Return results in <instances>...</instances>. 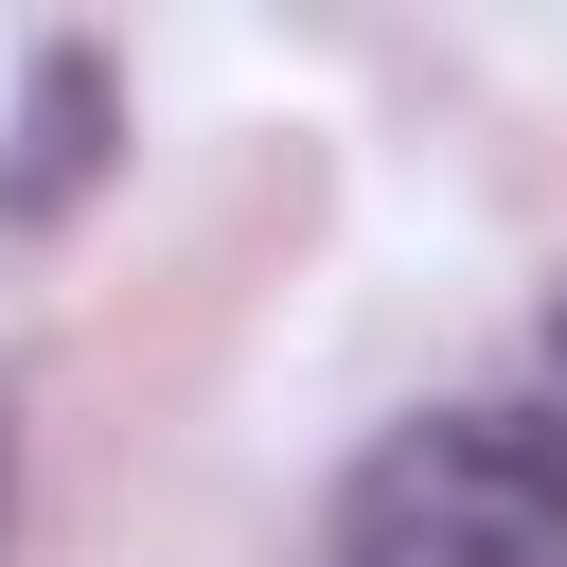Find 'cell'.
Returning a JSON list of instances; mask_svg holds the SVG:
<instances>
[{
	"label": "cell",
	"instance_id": "3957f363",
	"mask_svg": "<svg viewBox=\"0 0 567 567\" xmlns=\"http://www.w3.org/2000/svg\"><path fill=\"white\" fill-rule=\"evenodd\" d=\"M0 549H18V408H0Z\"/></svg>",
	"mask_w": 567,
	"mask_h": 567
},
{
	"label": "cell",
	"instance_id": "7a4b0ae2",
	"mask_svg": "<svg viewBox=\"0 0 567 567\" xmlns=\"http://www.w3.org/2000/svg\"><path fill=\"white\" fill-rule=\"evenodd\" d=\"M106 124H124L106 53H89V35H53V53H35V89H18V124H0V230L71 213V195L106 177Z\"/></svg>",
	"mask_w": 567,
	"mask_h": 567
},
{
	"label": "cell",
	"instance_id": "6da1fadb",
	"mask_svg": "<svg viewBox=\"0 0 567 567\" xmlns=\"http://www.w3.org/2000/svg\"><path fill=\"white\" fill-rule=\"evenodd\" d=\"M319 567H567V425L549 408H425L337 478Z\"/></svg>",
	"mask_w": 567,
	"mask_h": 567
},
{
	"label": "cell",
	"instance_id": "277c9868",
	"mask_svg": "<svg viewBox=\"0 0 567 567\" xmlns=\"http://www.w3.org/2000/svg\"><path fill=\"white\" fill-rule=\"evenodd\" d=\"M549 425H567V319H549Z\"/></svg>",
	"mask_w": 567,
	"mask_h": 567
}]
</instances>
